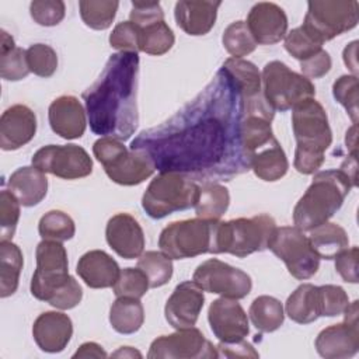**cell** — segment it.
Listing matches in <instances>:
<instances>
[{
    "label": "cell",
    "mask_w": 359,
    "mask_h": 359,
    "mask_svg": "<svg viewBox=\"0 0 359 359\" xmlns=\"http://www.w3.org/2000/svg\"><path fill=\"white\" fill-rule=\"evenodd\" d=\"M262 94L278 111H287L304 100L314 98L316 87L310 79L290 70L283 62L266 63L261 74Z\"/></svg>",
    "instance_id": "9c48e42d"
},
{
    "label": "cell",
    "mask_w": 359,
    "mask_h": 359,
    "mask_svg": "<svg viewBox=\"0 0 359 359\" xmlns=\"http://www.w3.org/2000/svg\"><path fill=\"white\" fill-rule=\"evenodd\" d=\"M137 268L144 272L150 287H160L172 276V261L163 251H146L137 259Z\"/></svg>",
    "instance_id": "8d00e7d4"
},
{
    "label": "cell",
    "mask_w": 359,
    "mask_h": 359,
    "mask_svg": "<svg viewBox=\"0 0 359 359\" xmlns=\"http://www.w3.org/2000/svg\"><path fill=\"white\" fill-rule=\"evenodd\" d=\"M149 280L144 272L139 268L121 269L119 276L112 286L116 297H135L140 299L149 290Z\"/></svg>",
    "instance_id": "b9f144b4"
},
{
    "label": "cell",
    "mask_w": 359,
    "mask_h": 359,
    "mask_svg": "<svg viewBox=\"0 0 359 359\" xmlns=\"http://www.w3.org/2000/svg\"><path fill=\"white\" fill-rule=\"evenodd\" d=\"M222 42L227 53L233 57H243L255 50L257 42L254 41L245 21L231 22L223 32Z\"/></svg>",
    "instance_id": "ab89813d"
},
{
    "label": "cell",
    "mask_w": 359,
    "mask_h": 359,
    "mask_svg": "<svg viewBox=\"0 0 359 359\" xmlns=\"http://www.w3.org/2000/svg\"><path fill=\"white\" fill-rule=\"evenodd\" d=\"M129 21L136 24L139 28H146L164 21V11L158 1H132Z\"/></svg>",
    "instance_id": "681fc988"
},
{
    "label": "cell",
    "mask_w": 359,
    "mask_h": 359,
    "mask_svg": "<svg viewBox=\"0 0 359 359\" xmlns=\"http://www.w3.org/2000/svg\"><path fill=\"white\" fill-rule=\"evenodd\" d=\"M332 95L348 112L352 123L358 122V76L344 74L332 84Z\"/></svg>",
    "instance_id": "ee69618b"
},
{
    "label": "cell",
    "mask_w": 359,
    "mask_h": 359,
    "mask_svg": "<svg viewBox=\"0 0 359 359\" xmlns=\"http://www.w3.org/2000/svg\"><path fill=\"white\" fill-rule=\"evenodd\" d=\"M208 320L210 330L220 342L244 339L250 332L248 317L236 299L219 297L209 306Z\"/></svg>",
    "instance_id": "e0dca14e"
},
{
    "label": "cell",
    "mask_w": 359,
    "mask_h": 359,
    "mask_svg": "<svg viewBox=\"0 0 359 359\" xmlns=\"http://www.w3.org/2000/svg\"><path fill=\"white\" fill-rule=\"evenodd\" d=\"M250 320L259 332L276 331L285 320L282 303L272 296H258L250 306Z\"/></svg>",
    "instance_id": "836d02e7"
},
{
    "label": "cell",
    "mask_w": 359,
    "mask_h": 359,
    "mask_svg": "<svg viewBox=\"0 0 359 359\" xmlns=\"http://www.w3.org/2000/svg\"><path fill=\"white\" fill-rule=\"evenodd\" d=\"M140 29V52H144L147 55L161 56L167 53L175 42L172 29L164 21Z\"/></svg>",
    "instance_id": "74e56055"
},
{
    "label": "cell",
    "mask_w": 359,
    "mask_h": 359,
    "mask_svg": "<svg viewBox=\"0 0 359 359\" xmlns=\"http://www.w3.org/2000/svg\"><path fill=\"white\" fill-rule=\"evenodd\" d=\"M352 188L353 184L339 168L318 171L293 209L294 226L302 231H310L328 222Z\"/></svg>",
    "instance_id": "3957f363"
},
{
    "label": "cell",
    "mask_w": 359,
    "mask_h": 359,
    "mask_svg": "<svg viewBox=\"0 0 359 359\" xmlns=\"http://www.w3.org/2000/svg\"><path fill=\"white\" fill-rule=\"evenodd\" d=\"M32 165L63 180L84 178L93 172V160L77 144H48L32 156Z\"/></svg>",
    "instance_id": "5bb4252c"
},
{
    "label": "cell",
    "mask_w": 359,
    "mask_h": 359,
    "mask_svg": "<svg viewBox=\"0 0 359 359\" xmlns=\"http://www.w3.org/2000/svg\"><path fill=\"white\" fill-rule=\"evenodd\" d=\"M285 49L297 60L303 62L323 49V45L304 32L302 27L292 29L285 36Z\"/></svg>",
    "instance_id": "bcb514c9"
},
{
    "label": "cell",
    "mask_w": 359,
    "mask_h": 359,
    "mask_svg": "<svg viewBox=\"0 0 359 359\" xmlns=\"http://www.w3.org/2000/svg\"><path fill=\"white\" fill-rule=\"evenodd\" d=\"M346 147L351 150V153H356V123L352 125L351 129L346 130Z\"/></svg>",
    "instance_id": "91938a15"
},
{
    "label": "cell",
    "mask_w": 359,
    "mask_h": 359,
    "mask_svg": "<svg viewBox=\"0 0 359 359\" xmlns=\"http://www.w3.org/2000/svg\"><path fill=\"white\" fill-rule=\"evenodd\" d=\"M356 153H351L346 160L341 164L339 170L344 171L346 174V177L351 180V182L353 184V187H356Z\"/></svg>",
    "instance_id": "6f0895ef"
},
{
    "label": "cell",
    "mask_w": 359,
    "mask_h": 359,
    "mask_svg": "<svg viewBox=\"0 0 359 359\" xmlns=\"http://www.w3.org/2000/svg\"><path fill=\"white\" fill-rule=\"evenodd\" d=\"M287 157L276 139L255 153L251 160V170L254 174L259 180L268 182L280 180L287 172Z\"/></svg>",
    "instance_id": "83f0119b"
},
{
    "label": "cell",
    "mask_w": 359,
    "mask_h": 359,
    "mask_svg": "<svg viewBox=\"0 0 359 359\" xmlns=\"http://www.w3.org/2000/svg\"><path fill=\"white\" fill-rule=\"evenodd\" d=\"M139 55L118 52L109 56L98 80L83 93L90 129L101 137L128 140L139 123Z\"/></svg>",
    "instance_id": "7a4b0ae2"
},
{
    "label": "cell",
    "mask_w": 359,
    "mask_h": 359,
    "mask_svg": "<svg viewBox=\"0 0 359 359\" xmlns=\"http://www.w3.org/2000/svg\"><path fill=\"white\" fill-rule=\"evenodd\" d=\"M27 50L15 46L14 38L1 29L0 41V76L7 81H18L29 74Z\"/></svg>",
    "instance_id": "4dcf8cb0"
},
{
    "label": "cell",
    "mask_w": 359,
    "mask_h": 359,
    "mask_svg": "<svg viewBox=\"0 0 359 359\" xmlns=\"http://www.w3.org/2000/svg\"><path fill=\"white\" fill-rule=\"evenodd\" d=\"M216 223L217 220L202 217L172 222L161 230L158 247L171 259L194 258L206 252L212 254Z\"/></svg>",
    "instance_id": "52a82bcc"
},
{
    "label": "cell",
    "mask_w": 359,
    "mask_h": 359,
    "mask_svg": "<svg viewBox=\"0 0 359 359\" xmlns=\"http://www.w3.org/2000/svg\"><path fill=\"white\" fill-rule=\"evenodd\" d=\"M83 297V289L79 282L70 276L60 287L55 290L48 303L59 310H70L76 307Z\"/></svg>",
    "instance_id": "f907efd6"
},
{
    "label": "cell",
    "mask_w": 359,
    "mask_h": 359,
    "mask_svg": "<svg viewBox=\"0 0 359 359\" xmlns=\"http://www.w3.org/2000/svg\"><path fill=\"white\" fill-rule=\"evenodd\" d=\"M112 356L114 358H135V356L142 358V353L132 346H122L116 352H114Z\"/></svg>",
    "instance_id": "680465c9"
},
{
    "label": "cell",
    "mask_w": 359,
    "mask_h": 359,
    "mask_svg": "<svg viewBox=\"0 0 359 359\" xmlns=\"http://www.w3.org/2000/svg\"><path fill=\"white\" fill-rule=\"evenodd\" d=\"M35 258L36 269L31 279V293L35 299L48 302L70 278L67 251L62 241L42 240L36 245Z\"/></svg>",
    "instance_id": "7c38bea8"
},
{
    "label": "cell",
    "mask_w": 359,
    "mask_h": 359,
    "mask_svg": "<svg viewBox=\"0 0 359 359\" xmlns=\"http://www.w3.org/2000/svg\"><path fill=\"white\" fill-rule=\"evenodd\" d=\"M292 128L297 142L296 150L324 156L332 143V132L324 107L309 98L292 108Z\"/></svg>",
    "instance_id": "8fae6325"
},
{
    "label": "cell",
    "mask_w": 359,
    "mask_h": 359,
    "mask_svg": "<svg viewBox=\"0 0 359 359\" xmlns=\"http://www.w3.org/2000/svg\"><path fill=\"white\" fill-rule=\"evenodd\" d=\"M144 321V309L140 299L118 297L109 309L111 327L119 334H133Z\"/></svg>",
    "instance_id": "f546056e"
},
{
    "label": "cell",
    "mask_w": 359,
    "mask_h": 359,
    "mask_svg": "<svg viewBox=\"0 0 359 359\" xmlns=\"http://www.w3.org/2000/svg\"><path fill=\"white\" fill-rule=\"evenodd\" d=\"M203 303V290L194 280H185L177 285L168 297L164 307L165 320L175 330L191 328L196 324Z\"/></svg>",
    "instance_id": "ac0fdd59"
},
{
    "label": "cell",
    "mask_w": 359,
    "mask_h": 359,
    "mask_svg": "<svg viewBox=\"0 0 359 359\" xmlns=\"http://www.w3.org/2000/svg\"><path fill=\"white\" fill-rule=\"evenodd\" d=\"M24 257L17 244L0 241V297H8L18 287Z\"/></svg>",
    "instance_id": "1f68e13d"
},
{
    "label": "cell",
    "mask_w": 359,
    "mask_h": 359,
    "mask_svg": "<svg viewBox=\"0 0 359 359\" xmlns=\"http://www.w3.org/2000/svg\"><path fill=\"white\" fill-rule=\"evenodd\" d=\"M286 314L297 324L314 323L320 314L317 307V286L311 283L300 285L286 300Z\"/></svg>",
    "instance_id": "d6a6232c"
},
{
    "label": "cell",
    "mask_w": 359,
    "mask_h": 359,
    "mask_svg": "<svg viewBox=\"0 0 359 359\" xmlns=\"http://www.w3.org/2000/svg\"><path fill=\"white\" fill-rule=\"evenodd\" d=\"M332 66L331 56L327 50L321 49L316 55L310 56L309 59L300 62V69L304 77L307 79H320L325 76Z\"/></svg>",
    "instance_id": "f5cc1de1"
},
{
    "label": "cell",
    "mask_w": 359,
    "mask_h": 359,
    "mask_svg": "<svg viewBox=\"0 0 359 359\" xmlns=\"http://www.w3.org/2000/svg\"><path fill=\"white\" fill-rule=\"evenodd\" d=\"M32 20L42 27L57 25L66 14V6L62 0H34L29 4Z\"/></svg>",
    "instance_id": "7dc6e473"
},
{
    "label": "cell",
    "mask_w": 359,
    "mask_h": 359,
    "mask_svg": "<svg viewBox=\"0 0 359 359\" xmlns=\"http://www.w3.org/2000/svg\"><path fill=\"white\" fill-rule=\"evenodd\" d=\"M72 335V320L60 311H45L36 317L32 325L34 341L43 352H62L70 342Z\"/></svg>",
    "instance_id": "7402d4cb"
},
{
    "label": "cell",
    "mask_w": 359,
    "mask_h": 359,
    "mask_svg": "<svg viewBox=\"0 0 359 359\" xmlns=\"http://www.w3.org/2000/svg\"><path fill=\"white\" fill-rule=\"evenodd\" d=\"M52 130L63 139H79L84 135L87 119L81 102L73 95H60L48 109Z\"/></svg>",
    "instance_id": "603a6c76"
},
{
    "label": "cell",
    "mask_w": 359,
    "mask_h": 359,
    "mask_svg": "<svg viewBox=\"0 0 359 359\" xmlns=\"http://www.w3.org/2000/svg\"><path fill=\"white\" fill-rule=\"evenodd\" d=\"M36 133V115L22 104L7 108L0 118V147L17 150L29 143Z\"/></svg>",
    "instance_id": "44dd1931"
},
{
    "label": "cell",
    "mask_w": 359,
    "mask_h": 359,
    "mask_svg": "<svg viewBox=\"0 0 359 359\" xmlns=\"http://www.w3.org/2000/svg\"><path fill=\"white\" fill-rule=\"evenodd\" d=\"M356 50H358V41H352L349 45L345 46L342 57L345 66L352 72L353 76H358V59H356Z\"/></svg>",
    "instance_id": "9f6ffc18"
},
{
    "label": "cell",
    "mask_w": 359,
    "mask_h": 359,
    "mask_svg": "<svg viewBox=\"0 0 359 359\" xmlns=\"http://www.w3.org/2000/svg\"><path fill=\"white\" fill-rule=\"evenodd\" d=\"M275 229L273 217L265 213L229 222L217 220L212 254L227 252L244 258L257 251H264L268 248Z\"/></svg>",
    "instance_id": "277c9868"
},
{
    "label": "cell",
    "mask_w": 359,
    "mask_h": 359,
    "mask_svg": "<svg viewBox=\"0 0 359 359\" xmlns=\"http://www.w3.org/2000/svg\"><path fill=\"white\" fill-rule=\"evenodd\" d=\"M149 359H201L219 358L213 344L205 338L201 330L191 327L177 330L172 334L156 338L147 353Z\"/></svg>",
    "instance_id": "9a60e30c"
},
{
    "label": "cell",
    "mask_w": 359,
    "mask_h": 359,
    "mask_svg": "<svg viewBox=\"0 0 359 359\" xmlns=\"http://www.w3.org/2000/svg\"><path fill=\"white\" fill-rule=\"evenodd\" d=\"M83 22L93 29H107L111 27L119 3L115 0H81L79 3Z\"/></svg>",
    "instance_id": "d590c367"
},
{
    "label": "cell",
    "mask_w": 359,
    "mask_h": 359,
    "mask_svg": "<svg viewBox=\"0 0 359 359\" xmlns=\"http://www.w3.org/2000/svg\"><path fill=\"white\" fill-rule=\"evenodd\" d=\"M105 238L108 245L125 259H135L143 254V229L129 213H118L108 220L105 227Z\"/></svg>",
    "instance_id": "ffe728a7"
},
{
    "label": "cell",
    "mask_w": 359,
    "mask_h": 359,
    "mask_svg": "<svg viewBox=\"0 0 359 359\" xmlns=\"http://www.w3.org/2000/svg\"><path fill=\"white\" fill-rule=\"evenodd\" d=\"M349 304L346 292L337 285L317 286V307L320 317H335L344 314Z\"/></svg>",
    "instance_id": "60d3db41"
},
{
    "label": "cell",
    "mask_w": 359,
    "mask_h": 359,
    "mask_svg": "<svg viewBox=\"0 0 359 359\" xmlns=\"http://www.w3.org/2000/svg\"><path fill=\"white\" fill-rule=\"evenodd\" d=\"M220 1H194V0H181L175 3L174 17L177 25L192 36H199L208 34L217 17V8Z\"/></svg>",
    "instance_id": "cb8c5ba5"
},
{
    "label": "cell",
    "mask_w": 359,
    "mask_h": 359,
    "mask_svg": "<svg viewBox=\"0 0 359 359\" xmlns=\"http://www.w3.org/2000/svg\"><path fill=\"white\" fill-rule=\"evenodd\" d=\"M20 202L8 191L0 194V241H10L15 233L20 219Z\"/></svg>",
    "instance_id": "f6af8a7d"
},
{
    "label": "cell",
    "mask_w": 359,
    "mask_h": 359,
    "mask_svg": "<svg viewBox=\"0 0 359 359\" xmlns=\"http://www.w3.org/2000/svg\"><path fill=\"white\" fill-rule=\"evenodd\" d=\"M29 72L39 77H50L57 69V55L53 48L45 43H34L27 49Z\"/></svg>",
    "instance_id": "7bdbcfd3"
},
{
    "label": "cell",
    "mask_w": 359,
    "mask_h": 359,
    "mask_svg": "<svg viewBox=\"0 0 359 359\" xmlns=\"http://www.w3.org/2000/svg\"><path fill=\"white\" fill-rule=\"evenodd\" d=\"M230 203L229 189L220 184H205L199 188V196L195 203L198 217L208 220H219L227 210Z\"/></svg>",
    "instance_id": "e575fe53"
},
{
    "label": "cell",
    "mask_w": 359,
    "mask_h": 359,
    "mask_svg": "<svg viewBox=\"0 0 359 359\" xmlns=\"http://www.w3.org/2000/svg\"><path fill=\"white\" fill-rule=\"evenodd\" d=\"M95 158L102 164L111 181L132 187L142 184L154 172V165L149 156L140 150H129L114 137H100L93 144Z\"/></svg>",
    "instance_id": "8992f818"
},
{
    "label": "cell",
    "mask_w": 359,
    "mask_h": 359,
    "mask_svg": "<svg viewBox=\"0 0 359 359\" xmlns=\"http://www.w3.org/2000/svg\"><path fill=\"white\" fill-rule=\"evenodd\" d=\"M344 314L342 323L324 328L316 338V349L325 359L352 358L359 351L358 300L349 303Z\"/></svg>",
    "instance_id": "2e32d148"
},
{
    "label": "cell",
    "mask_w": 359,
    "mask_h": 359,
    "mask_svg": "<svg viewBox=\"0 0 359 359\" xmlns=\"http://www.w3.org/2000/svg\"><path fill=\"white\" fill-rule=\"evenodd\" d=\"M199 185L181 172H160L146 188L142 206L151 219H163L174 212L194 208L199 196Z\"/></svg>",
    "instance_id": "5b68a950"
},
{
    "label": "cell",
    "mask_w": 359,
    "mask_h": 359,
    "mask_svg": "<svg viewBox=\"0 0 359 359\" xmlns=\"http://www.w3.org/2000/svg\"><path fill=\"white\" fill-rule=\"evenodd\" d=\"M268 248L285 262L289 273L299 280L314 276L320 268V257L304 231L296 226L276 227Z\"/></svg>",
    "instance_id": "30bf717a"
},
{
    "label": "cell",
    "mask_w": 359,
    "mask_h": 359,
    "mask_svg": "<svg viewBox=\"0 0 359 359\" xmlns=\"http://www.w3.org/2000/svg\"><path fill=\"white\" fill-rule=\"evenodd\" d=\"M335 269L348 283H358V247L346 248L335 258Z\"/></svg>",
    "instance_id": "816d5d0a"
},
{
    "label": "cell",
    "mask_w": 359,
    "mask_h": 359,
    "mask_svg": "<svg viewBox=\"0 0 359 359\" xmlns=\"http://www.w3.org/2000/svg\"><path fill=\"white\" fill-rule=\"evenodd\" d=\"M217 349L220 355L226 358H258L259 353L254 349V346L245 339H240L236 342H220Z\"/></svg>",
    "instance_id": "db71d44e"
},
{
    "label": "cell",
    "mask_w": 359,
    "mask_h": 359,
    "mask_svg": "<svg viewBox=\"0 0 359 359\" xmlns=\"http://www.w3.org/2000/svg\"><path fill=\"white\" fill-rule=\"evenodd\" d=\"M8 191L22 206H35L46 196L48 178L34 165L20 167L8 178Z\"/></svg>",
    "instance_id": "484cf974"
},
{
    "label": "cell",
    "mask_w": 359,
    "mask_h": 359,
    "mask_svg": "<svg viewBox=\"0 0 359 359\" xmlns=\"http://www.w3.org/2000/svg\"><path fill=\"white\" fill-rule=\"evenodd\" d=\"M142 29L132 21L119 22L109 35V45L119 52H140Z\"/></svg>",
    "instance_id": "c3c4849f"
},
{
    "label": "cell",
    "mask_w": 359,
    "mask_h": 359,
    "mask_svg": "<svg viewBox=\"0 0 359 359\" xmlns=\"http://www.w3.org/2000/svg\"><path fill=\"white\" fill-rule=\"evenodd\" d=\"M309 240L320 259H334L349 244L346 231L339 224L331 222H325L310 230Z\"/></svg>",
    "instance_id": "f1b7e54d"
},
{
    "label": "cell",
    "mask_w": 359,
    "mask_h": 359,
    "mask_svg": "<svg viewBox=\"0 0 359 359\" xmlns=\"http://www.w3.org/2000/svg\"><path fill=\"white\" fill-rule=\"evenodd\" d=\"M38 231L43 240L66 241L73 238L76 233V224L67 213L62 210H49L41 217L38 223Z\"/></svg>",
    "instance_id": "f35d334b"
},
{
    "label": "cell",
    "mask_w": 359,
    "mask_h": 359,
    "mask_svg": "<svg viewBox=\"0 0 359 359\" xmlns=\"http://www.w3.org/2000/svg\"><path fill=\"white\" fill-rule=\"evenodd\" d=\"M245 98L219 69L210 84L163 125L143 130L132 150L149 156L160 172L224 178L251 170L240 143Z\"/></svg>",
    "instance_id": "6da1fadb"
},
{
    "label": "cell",
    "mask_w": 359,
    "mask_h": 359,
    "mask_svg": "<svg viewBox=\"0 0 359 359\" xmlns=\"http://www.w3.org/2000/svg\"><path fill=\"white\" fill-rule=\"evenodd\" d=\"M192 280L203 292L236 300L244 299L252 289V280L247 272L216 258L199 264Z\"/></svg>",
    "instance_id": "4fadbf2b"
},
{
    "label": "cell",
    "mask_w": 359,
    "mask_h": 359,
    "mask_svg": "<svg viewBox=\"0 0 359 359\" xmlns=\"http://www.w3.org/2000/svg\"><path fill=\"white\" fill-rule=\"evenodd\" d=\"M220 69L224 70L241 97L254 98L262 94L261 73L252 62L240 57H229Z\"/></svg>",
    "instance_id": "4316f807"
},
{
    "label": "cell",
    "mask_w": 359,
    "mask_h": 359,
    "mask_svg": "<svg viewBox=\"0 0 359 359\" xmlns=\"http://www.w3.org/2000/svg\"><path fill=\"white\" fill-rule=\"evenodd\" d=\"M76 272L88 287H112L119 276L118 262L102 250H91L83 254L77 262Z\"/></svg>",
    "instance_id": "d4e9b609"
},
{
    "label": "cell",
    "mask_w": 359,
    "mask_h": 359,
    "mask_svg": "<svg viewBox=\"0 0 359 359\" xmlns=\"http://www.w3.org/2000/svg\"><path fill=\"white\" fill-rule=\"evenodd\" d=\"M257 45H273L287 34V17L275 3L261 1L252 6L245 21Z\"/></svg>",
    "instance_id": "d6986e66"
},
{
    "label": "cell",
    "mask_w": 359,
    "mask_h": 359,
    "mask_svg": "<svg viewBox=\"0 0 359 359\" xmlns=\"http://www.w3.org/2000/svg\"><path fill=\"white\" fill-rule=\"evenodd\" d=\"M359 21L356 0H314L307 3V13L300 25L318 43L351 31Z\"/></svg>",
    "instance_id": "ba28073f"
},
{
    "label": "cell",
    "mask_w": 359,
    "mask_h": 359,
    "mask_svg": "<svg viewBox=\"0 0 359 359\" xmlns=\"http://www.w3.org/2000/svg\"><path fill=\"white\" fill-rule=\"evenodd\" d=\"M107 352L95 342H84L73 355V358H107Z\"/></svg>",
    "instance_id": "11a10c76"
}]
</instances>
